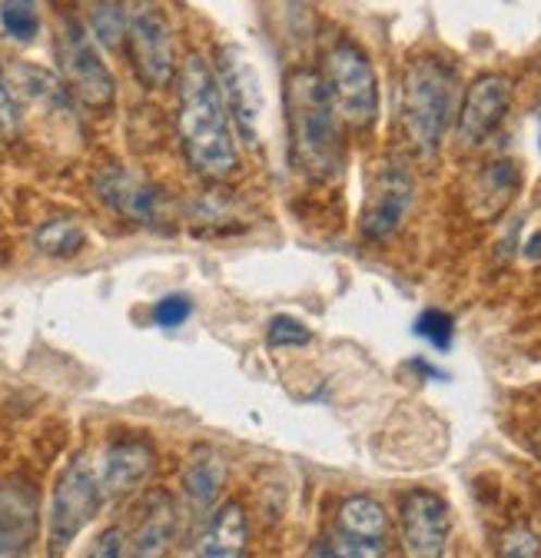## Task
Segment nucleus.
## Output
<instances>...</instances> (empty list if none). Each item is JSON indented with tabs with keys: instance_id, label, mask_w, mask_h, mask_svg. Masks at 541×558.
Segmentation results:
<instances>
[{
	"instance_id": "nucleus-1",
	"label": "nucleus",
	"mask_w": 541,
	"mask_h": 558,
	"mask_svg": "<svg viewBox=\"0 0 541 558\" xmlns=\"http://www.w3.org/2000/svg\"><path fill=\"white\" fill-rule=\"evenodd\" d=\"M180 110L176 130L183 157L202 180H230L239 170V150L233 136V120L217 81V70L202 53H186L180 74Z\"/></svg>"
},
{
	"instance_id": "nucleus-2",
	"label": "nucleus",
	"mask_w": 541,
	"mask_h": 558,
	"mask_svg": "<svg viewBox=\"0 0 541 558\" xmlns=\"http://www.w3.org/2000/svg\"><path fill=\"white\" fill-rule=\"evenodd\" d=\"M286 123L293 163L309 180H340L346 167L343 117L335 110L322 74L296 66L286 74Z\"/></svg>"
},
{
	"instance_id": "nucleus-3",
	"label": "nucleus",
	"mask_w": 541,
	"mask_h": 558,
	"mask_svg": "<svg viewBox=\"0 0 541 558\" xmlns=\"http://www.w3.org/2000/svg\"><path fill=\"white\" fill-rule=\"evenodd\" d=\"M455 70L435 57H419L402 77V126L422 157H435L452 123Z\"/></svg>"
},
{
	"instance_id": "nucleus-4",
	"label": "nucleus",
	"mask_w": 541,
	"mask_h": 558,
	"mask_svg": "<svg viewBox=\"0 0 541 558\" xmlns=\"http://www.w3.org/2000/svg\"><path fill=\"white\" fill-rule=\"evenodd\" d=\"M322 81L346 126L369 130L379 120V74L362 47L332 44L322 57Z\"/></svg>"
},
{
	"instance_id": "nucleus-5",
	"label": "nucleus",
	"mask_w": 541,
	"mask_h": 558,
	"mask_svg": "<svg viewBox=\"0 0 541 558\" xmlns=\"http://www.w3.org/2000/svg\"><path fill=\"white\" fill-rule=\"evenodd\" d=\"M123 47H126L133 74H137V81L147 90H163L180 74L173 27L153 0H126Z\"/></svg>"
},
{
	"instance_id": "nucleus-6",
	"label": "nucleus",
	"mask_w": 541,
	"mask_h": 558,
	"mask_svg": "<svg viewBox=\"0 0 541 558\" xmlns=\"http://www.w3.org/2000/svg\"><path fill=\"white\" fill-rule=\"evenodd\" d=\"M57 60H60V77L74 100L107 110L116 97V81L110 66L103 63L90 31L81 24V17H63L57 31Z\"/></svg>"
},
{
	"instance_id": "nucleus-7",
	"label": "nucleus",
	"mask_w": 541,
	"mask_h": 558,
	"mask_svg": "<svg viewBox=\"0 0 541 558\" xmlns=\"http://www.w3.org/2000/svg\"><path fill=\"white\" fill-rule=\"evenodd\" d=\"M100 475L87 465V459H74L57 478L53 499H50V515H47V545L50 551H63L71 545L100 512L103 502Z\"/></svg>"
},
{
	"instance_id": "nucleus-8",
	"label": "nucleus",
	"mask_w": 541,
	"mask_h": 558,
	"mask_svg": "<svg viewBox=\"0 0 541 558\" xmlns=\"http://www.w3.org/2000/svg\"><path fill=\"white\" fill-rule=\"evenodd\" d=\"M217 81L233 120V130L246 147L259 144V123H262V84L253 60L239 47H220L217 53Z\"/></svg>"
},
{
	"instance_id": "nucleus-9",
	"label": "nucleus",
	"mask_w": 541,
	"mask_h": 558,
	"mask_svg": "<svg viewBox=\"0 0 541 558\" xmlns=\"http://www.w3.org/2000/svg\"><path fill=\"white\" fill-rule=\"evenodd\" d=\"M97 196L120 214L130 223H140V227H167L170 220V196L167 190H160L157 183L130 173V170H103L94 180Z\"/></svg>"
},
{
	"instance_id": "nucleus-10",
	"label": "nucleus",
	"mask_w": 541,
	"mask_h": 558,
	"mask_svg": "<svg viewBox=\"0 0 541 558\" xmlns=\"http://www.w3.org/2000/svg\"><path fill=\"white\" fill-rule=\"evenodd\" d=\"M416 199V183L409 170L398 163H385L369 183V196L362 206V236L382 243L398 233Z\"/></svg>"
},
{
	"instance_id": "nucleus-11",
	"label": "nucleus",
	"mask_w": 541,
	"mask_h": 558,
	"mask_svg": "<svg viewBox=\"0 0 541 558\" xmlns=\"http://www.w3.org/2000/svg\"><path fill=\"white\" fill-rule=\"evenodd\" d=\"M512 107V81L505 74H482L468 84L462 97V110L455 120V133L462 147H479L502 126Z\"/></svg>"
},
{
	"instance_id": "nucleus-12",
	"label": "nucleus",
	"mask_w": 541,
	"mask_h": 558,
	"mask_svg": "<svg viewBox=\"0 0 541 558\" xmlns=\"http://www.w3.org/2000/svg\"><path fill=\"white\" fill-rule=\"evenodd\" d=\"M398 525H402L405 551L419 558H435L445 551L452 532V512L442 496L416 488V493H405L398 502Z\"/></svg>"
},
{
	"instance_id": "nucleus-13",
	"label": "nucleus",
	"mask_w": 541,
	"mask_h": 558,
	"mask_svg": "<svg viewBox=\"0 0 541 558\" xmlns=\"http://www.w3.org/2000/svg\"><path fill=\"white\" fill-rule=\"evenodd\" d=\"M389 535L385 509L369 496H349L340 506V535L325 542L329 548H312L316 555H353V558H372L382 555Z\"/></svg>"
},
{
	"instance_id": "nucleus-14",
	"label": "nucleus",
	"mask_w": 541,
	"mask_h": 558,
	"mask_svg": "<svg viewBox=\"0 0 541 558\" xmlns=\"http://www.w3.org/2000/svg\"><path fill=\"white\" fill-rule=\"evenodd\" d=\"M37 493L21 478L0 482V555H21L37 538Z\"/></svg>"
},
{
	"instance_id": "nucleus-15",
	"label": "nucleus",
	"mask_w": 541,
	"mask_h": 558,
	"mask_svg": "<svg viewBox=\"0 0 541 558\" xmlns=\"http://www.w3.org/2000/svg\"><path fill=\"white\" fill-rule=\"evenodd\" d=\"M157 469V452L147 442H113L103 452L100 462V488L107 499H120L137 493V488L153 475Z\"/></svg>"
},
{
	"instance_id": "nucleus-16",
	"label": "nucleus",
	"mask_w": 541,
	"mask_h": 558,
	"mask_svg": "<svg viewBox=\"0 0 541 558\" xmlns=\"http://www.w3.org/2000/svg\"><path fill=\"white\" fill-rule=\"evenodd\" d=\"M226 485V465L217 452H199L189 469L183 472V496H186V506L196 519L207 522L220 502V493Z\"/></svg>"
},
{
	"instance_id": "nucleus-17",
	"label": "nucleus",
	"mask_w": 541,
	"mask_h": 558,
	"mask_svg": "<svg viewBox=\"0 0 541 558\" xmlns=\"http://www.w3.org/2000/svg\"><path fill=\"white\" fill-rule=\"evenodd\" d=\"M176 529H180L176 502L163 493V488H157V493L147 496V506L140 512V525H137V535H133V551L163 555L176 542Z\"/></svg>"
},
{
	"instance_id": "nucleus-18",
	"label": "nucleus",
	"mask_w": 541,
	"mask_h": 558,
	"mask_svg": "<svg viewBox=\"0 0 541 558\" xmlns=\"http://www.w3.org/2000/svg\"><path fill=\"white\" fill-rule=\"evenodd\" d=\"M246 538H249V522L243 506L226 502L207 519V532H202L196 551L207 558H239L246 551Z\"/></svg>"
},
{
	"instance_id": "nucleus-19",
	"label": "nucleus",
	"mask_w": 541,
	"mask_h": 558,
	"mask_svg": "<svg viewBox=\"0 0 541 558\" xmlns=\"http://www.w3.org/2000/svg\"><path fill=\"white\" fill-rule=\"evenodd\" d=\"M518 186H521V177L512 160H495L492 167H485L476 180V193H471V199H476V217L495 220L512 203Z\"/></svg>"
},
{
	"instance_id": "nucleus-20",
	"label": "nucleus",
	"mask_w": 541,
	"mask_h": 558,
	"mask_svg": "<svg viewBox=\"0 0 541 558\" xmlns=\"http://www.w3.org/2000/svg\"><path fill=\"white\" fill-rule=\"evenodd\" d=\"M81 24L100 47H123L126 37V0H77Z\"/></svg>"
},
{
	"instance_id": "nucleus-21",
	"label": "nucleus",
	"mask_w": 541,
	"mask_h": 558,
	"mask_svg": "<svg viewBox=\"0 0 541 558\" xmlns=\"http://www.w3.org/2000/svg\"><path fill=\"white\" fill-rule=\"evenodd\" d=\"M34 246L44 256H57V259H71L87 246V233L74 223V220H47L37 227L34 233Z\"/></svg>"
},
{
	"instance_id": "nucleus-22",
	"label": "nucleus",
	"mask_w": 541,
	"mask_h": 558,
	"mask_svg": "<svg viewBox=\"0 0 541 558\" xmlns=\"http://www.w3.org/2000/svg\"><path fill=\"white\" fill-rule=\"evenodd\" d=\"M0 27L17 44H30L40 34V4L37 0H0Z\"/></svg>"
},
{
	"instance_id": "nucleus-23",
	"label": "nucleus",
	"mask_w": 541,
	"mask_h": 558,
	"mask_svg": "<svg viewBox=\"0 0 541 558\" xmlns=\"http://www.w3.org/2000/svg\"><path fill=\"white\" fill-rule=\"evenodd\" d=\"M266 339H269V345H276V349H290V345H309L312 332H309V326H303L293 316H273L266 326Z\"/></svg>"
},
{
	"instance_id": "nucleus-24",
	"label": "nucleus",
	"mask_w": 541,
	"mask_h": 558,
	"mask_svg": "<svg viewBox=\"0 0 541 558\" xmlns=\"http://www.w3.org/2000/svg\"><path fill=\"white\" fill-rule=\"evenodd\" d=\"M452 332H455V319L442 310H426L416 319V336L429 339L435 349H448L452 345Z\"/></svg>"
},
{
	"instance_id": "nucleus-25",
	"label": "nucleus",
	"mask_w": 541,
	"mask_h": 558,
	"mask_svg": "<svg viewBox=\"0 0 541 558\" xmlns=\"http://www.w3.org/2000/svg\"><path fill=\"white\" fill-rule=\"evenodd\" d=\"M21 133V104L11 81L0 74V144H11Z\"/></svg>"
},
{
	"instance_id": "nucleus-26",
	"label": "nucleus",
	"mask_w": 541,
	"mask_h": 558,
	"mask_svg": "<svg viewBox=\"0 0 541 558\" xmlns=\"http://www.w3.org/2000/svg\"><path fill=\"white\" fill-rule=\"evenodd\" d=\"M189 316H193V303H189V296H183V293L163 296V300L153 306V323H157L160 329H176V326H183Z\"/></svg>"
},
{
	"instance_id": "nucleus-27",
	"label": "nucleus",
	"mask_w": 541,
	"mask_h": 558,
	"mask_svg": "<svg viewBox=\"0 0 541 558\" xmlns=\"http://www.w3.org/2000/svg\"><path fill=\"white\" fill-rule=\"evenodd\" d=\"M538 551H541V538L528 525H515L502 538V555H521V558H528V555H538Z\"/></svg>"
},
{
	"instance_id": "nucleus-28",
	"label": "nucleus",
	"mask_w": 541,
	"mask_h": 558,
	"mask_svg": "<svg viewBox=\"0 0 541 558\" xmlns=\"http://www.w3.org/2000/svg\"><path fill=\"white\" fill-rule=\"evenodd\" d=\"M130 548H126V535H123V529H107V532H100V538L94 542V548H90V555H97V558H120V555H126Z\"/></svg>"
},
{
	"instance_id": "nucleus-29",
	"label": "nucleus",
	"mask_w": 541,
	"mask_h": 558,
	"mask_svg": "<svg viewBox=\"0 0 541 558\" xmlns=\"http://www.w3.org/2000/svg\"><path fill=\"white\" fill-rule=\"evenodd\" d=\"M525 256H528L531 263H538V259H541V233H534V236L525 243Z\"/></svg>"
},
{
	"instance_id": "nucleus-30",
	"label": "nucleus",
	"mask_w": 541,
	"mask_h": 558,
	"mask_svg": "<svg viewBox=\"0 0 541 558\" xmlns=\"http://www.w3.org/2000/svg\"><path fill=\"white\" fill-rule=\"evenodd\" d=\"M538 136H541V104H538Z\"/></svg>"
},
{
	"instance_id": "nucleus-31",
	"label": "nucleus",
	"mask_w": 541,
	"mask_h": 558,
	"mask_svg": "<svg viewBox=\"0 0 541 558\" xmlns=\"http://www.w3.org/2000/svg\"><path fill=\"white\" fill-rule=\"evenodd\" d=\"M534 449H538V456H541V433H538V439H534Z\"/></svg>"
}]
</instances>
